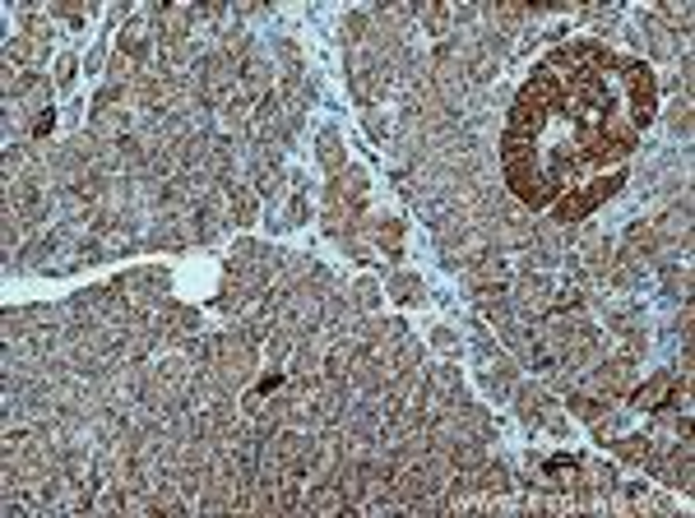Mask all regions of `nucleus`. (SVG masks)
<instances>
[{
    "mask_svg": "<svg viewBox=\"0 0 695 518\" xmlns=\"http://www.w3.org/2000/svg\"><path fill=\"white\" fill-rule=\"evenodd\" d=\"M417 24H422L432 37L445 42V37L454 33V10H450V5H417Z\"/></svg>",
    "mask_w": 695,
    "mask_h": 518,
    "instance_id": "19",
    "label": "nucleus"
},
{
    "mask_svg": "<svg viewBox=\"0 0 695 518\" xmlns=\"http://www.w3.org/2000/svg\"><path fill=\"white\" fill-rule=\"evenodd\" d=\"M385 296H394V301H403V306L422 301V278L417 273H390L385 278Z\"/></svg>",
    "mask_w": 695,
    "mask_h": 518,
    "instance_id": "22",
    "label": "nucleus"
},
{
    "mask_svg": "<svg viewBox=\"0 0 695 518\" xmlns=\"http://www.w3.org/2000/svg\"><path fill=\"white\" fill-rule=\"evenodd\" d=\"M510 311H515V320H542L551 311L547 273H515L510 278Z\"/></svg>",
    "mask_w": 695,
    "mask_h": 518,
    "instance_id": "9",
    "label": "nucleus"
},
{
    "mask_svg": "<svg viewBox=\"0 0 695 518\" xmlns=\"http://www.w3.org/2000/svg\"><path fill=\"white\" fill-rule=\"evenodd\" d=\"M367 37H371V15L353 10L343 19V47H367Z\"/></svg>",
    "mask_w": 695,
    "mask_h": 518,
    "instance_id": "26",
    "label": "nucleus"
},
{
    "mask_svg": "<svg viewBox=\"0 0 695 518\" xmlns=\"http://www.w3.org/2000/svg\"><path fill=\"white\" fill-rule=\"evenodd\" d=\"M621 185H626V172H621V167L607 172V176H598V181H589V185H571V195H556L551 222H561V227H580V222H584L598 204H607Z\"/></svg>",
    "mask_w": 695,
    "mask_h": 518,
    "instance_id": "2",
    "label": "nucleus"
},
{
    "mask_svg": "<svg viewBox=\"0 0 695 518\" xmlns=\"http://www.w3.org/2000/svg\"><path fill=\"white\" fill-rule=\"evenodd\" d=\"M315 158H320V167H325L329 176H338V172L348 167L343 143H338V130H320V139H315Z\"/></svg>",
    "mask_w": 695,
    "mask_h": 518,
    "instance_id": "18",
    "label": "nucleus"
},
{
    "mask_svg": "<svg viewBox=\"0 0 695 518\" xmlns=\"http://www.w3.org/2000/svg\"><path fill=\"white\" fill-rule=\"evenodd\" d=\"M75 65H80V60L70 56V51H65V56H56V84H60V89L75 84Z\"/></svg>",
    "mask_w": 695,
    "mask_h": 518,
    "instance_id": "29",
    "label": "nucleus"
},
{
    "mask_svg": "<svg viewBox=\"0 0 695 518\" xmlns=\"http://www.w3.org/2000/svg\"><path fill=\"white\" fill-rule=\"evenodd\" d=\"M380 282L376 278H358L353 287H348V296H353V306H358V315H371L376 311V301H380Z\"/></svg>",
    "mask_w": 695,
    "mask_h": 518,
    "instance_id": "25",
    "label": "nucleus"
},
{
    "mask_svg": "<svg viewBox=\"0 0 695 518\" xmlns=\"http://www.w3.org/2000/svg\"><path fill=\"white\" fill-rule=\"evenodd\" d=\"M385 385H390L385 361H376V356L358 352L353 370H348V389H353V394H367V398H380V394H385Z\"/></svg>",
    "mask_w": 695,
    "mask_h": 518,
    "instance_id": "11",
    "label": "nucleus"
},
{
    "mask_svg": "<svg viewBox=\"0 0 695 518\" xmlns=\"http://www.w3.org/2000/svg\"><path fill=\"white\" fill-rule=\"evenodd\" d=\"M232 185V222H237V227H251V222L260 217V195L237 176V181H228Z\"/></svg>",
    "mask_w": 695,
    "mask_h": 518,
    "instance_id": "15",
    "label": "nucleus"
},
{
    "mask_svg": "<svg viewBox=\"0 0 695 518\" xmlns=\"http://www.w3.org/2000/svg\"><path fill=\"white\" fill-rule=\"evenodd\" d=\"M154 333H158V352H176L190 338H199V311L181 301H163L154 311Z\"/></svg>",
    "mask_w": 695,
    "mask_h": 518,
    "instance_id": "5",
    "label": "nucleus"
},
{
    "mask_svg": "<svg viewBox=\"0 0 695 518\" xmlns=\"http://www.w3.org/2000/svg\"><path fill=\"white\" fill-rule=\"evenodd\" d=\"M482 385L492 389L497 398H501V394H510V389H515V361H506V356L486 361V370H482Z\"/></svg>",
    "mask_w": 695,
    "mask_h": 518,
    "instance_id": "21",
    "label": "nucleus"
},
{
    "mask_svg": "<svg viewBox=\"0 0 695 518\" xmlns=\"http://www.w3.org/2000/svg\"><path fill=\"white\" fill-rule=\"evenodd\" d=\"M302 222H306V181H302V176H293L288 208H283V217H278L273 227H302Z\"/></svg>",
    "mask_w": 695,
    "mask_h": 518,
    "instance_id": "23",
    "label": "nucleus"
},
{
    "mask_svg": "<svg viewBox=\"0 0 695 518\" xmlns=\"http://www.w3.org/2000/svg\"><path fill=\"white\" fill-rule=\"evenodd\" d=\"M668 130H672L677 139L690 134V98H686V93H677V102L668 107Z\"/></svg>",
    "mask_w": 695,
    "mask_h": 518,
    "instance_id": "27",
    "label": "nucleus"
},
{
    "mask_svg": "<svg viewBox=\"0 0 695 518\" xmlns=\"http://www.w3.org/2000/svg\"><path fill=\"white\" fill-rule=\"evenodd\" d=\"M636 365H640V356H631V352H607L598 365H589L584 375H580V389H589V394H598V398H621V394H631V385H636Z\"/></svg>",
    "mask_w": 695,
    "mask_h": 518,
    "instance_id": "3",
    "label": "nucleus"
},
{
    "mask_svg": "<svg viewBox=\"0 0 695 518\" xmlns=\"http://www.w3.org/2000/svg\"><path fill=\"white\" fill-rule=\"evenodd\" d=\"M621 79L631 89V125H649L654 111H658V79L645 60H621Z\"/></svg>",
    "mask_w": 695,
    "mask_h": 518,
    "instance_id": "6",
    "label": "nucleus"
},
{
    "mask_svg": "<svg viewBox=\"0 0 695 518\" xmlns=\"http://www.w3.org/2000/svg\"><path fill=\"white\" fill-rule=\"evenodd\" d=\"M432 347H436V352H454V329H436V333H432Z\"/></svg>",
    "mask_w": 695,
    "mask_h": 518,
    "instance_id": "31",
    "label": "nucleus"
},
{
    "mask_svg": "<svg viewBox=\"0 0 695 518\" xmlns=\"http://www.w3.org/2000/svg\"><path fill=\"white\" fill-rule=\"evenodd\" d=\"M302 509H306V513H343V509H348V495H343V486H338L334 477H329V481H306Z\"/></svg>",
    "mask_w": 695,
    "mask_h": 518,
    "instance_id": "13",
    "label": "nucleus"
},
{
    "mask_svg": "<svg viewBox=\"0 0 695 518\" xmlns=\"http://www.w3.org/2000/svg\"><path fill=\"white\" fill-rule=\"evenodd\" d=\"M237 89H241V98H246V102H255V107H260L264 98H273V93H278V69H273L264 56H251V60L241 65V84H237Z\"/></svg>",
    "mask_w": 695,
    "mask_h": 518,
    "instance_id": "10",
    "label": "nucleus"
},
{
    "mask_svg": "<svg viewBox=\"0 0 695 518\" xmlns=\"http://www.w3.org/2000/svg\"><path fill=\"white\" fill-rule=\"evenodd\" d=\"M116 287L130 296L134 311H158L163 301H172V278H167V269H158V264L125 269V273L116 278Z\"/></svg>",
    "mask_w": 695,
    "mask_h": 518,
    "instance_id": "4",
    "label": "nucleus"
},
{
    "mask_svg": "<svg viewBox=\"0 0 695 518\" xmlns=\"http://www.w3.org/2000/svg\"><path fill=\"white\" fill-rule=\"evenodd\" d=\"M672 375H677V370H654L649 385H640V389H636V407H640V412H654V407L663 403V394H668Z\"/></svg>",
    "mask_w": 695,
    "mask_h": 518,
    "instance_id": "20",
    "label": "nucleus"
},
{
    "mask_svg": "<svg viewBox=\"0 0 695 518\" xmlns=\"http://www.w3.org/2000/svg\"><path fill=\"white\" fill-rule=\"evenodd\" d=\"M343 463V439H338V426L329 430H311L306 435V454H302V477L306 481H329Z\"/></svg>",
    "mask_w": 695,
    "mask_h": 518,
    "instance_id": "7",
    "label": "nucleus"
},
{
    "mask_svg": "<svg viewBox=\"0 0 695 518\" xmlns=\"http://www.w3.org/2000/svg\"><path fill=\"white\" fill-rule=\"evenodd\" d=\"M649 449H654V435H616L612 439V454L621 463H631V468H640L649 459Z\"/></svg>",
    "mask_w": 695,
    "mask_h": 518,
    "instance_id": "16",
    "label": "nucleus"
},
{
    "mask_svg": "<svg viewBox=\"0 0 695 518\" xmlns=\"http://www.w3.org/2000/svg\"><path fill=\"white\" fill-rule=\"evenodd\" d=\"M367 134H371V139H385V134H390V121H385L376 107H367Z\"/></svg>",
    "mask_w": 695,
    "mask_h": 518,
    "instance_id": "30",
    "label": "nucleus"
},
{
    "mask_svg": "<svg viewBox=\"0 0 695 518\" xmlns=\"http://www.w3.org/2000/svg\"><path fill=\"white\" fill-rule=\"evenodd\" d=\"M47 15L51 19H70V24H84V5H70V0H51Z\"/></svg>",
    "mask_w": 695,
    "mask_h": 518,
    "instance_id": "28",
    "label": "nucleus"
},
{
    "mask_svg": "<svg viewBox=\"0 0 695 518\" xmlns=\"http://www.w3.org/2000/svg\"><path fill=\"white\" fill-rule=\"evenodd\" d=\"M219 375V385L237 398V394H246L251 385H255V370H260V347L246 338V333H237V329H228V333H219V361L208 365Z\"/></svg>",
    "mask_w": 695,
    "mask_h": 518,
    "instance_id": "1",
    "label": "nucleus"
},
{
    "mask_svg": "<svg viewBox=\"0 0 695 518\" xmlns=\"http://www.w3.org/2000/svg\"><path fill=\"white\" fill-rule=\"evenodd\" d=\"M510 394H515V412H519L524 426H542V430H551V435L566 430L561 407H556V398H551L542 385H515Z\"/></svg>",
    "mask_w": 695,
    "mask_h": 518,
    "instance_id": "8",
    "label": "nucleus"
},
{
    "mask_svg": "<svg viewBox=\"0 0 695 518\" xmlns=\"http://www.w3.org/2000/svg\"><path fill=\"white\" fill-rule=\"evenodd\" d=\"M640 33H645L640 42L649 47V56H654V60H672V56H681V51H686V47H681V33H672L658 15H640Z\"/></svg>",
    "mask_w": 695,
    "mask_h": 518,
    "instance_id": "12",
    "label": "nucleus"
},
{
    "mask_svg": "<svg viewBox=\"0 0 695 518\" xmlns=\"http://www.w3.org/2000/svg\"><path fill=\"white\" fill-rule=\"evenodd\" d=\"M293 347H297V338H288V333H269L264 343H260V361L269 365V370H283L288 361H293Z\"/></svg>",
    "mask_w": 695,
    "mask_h": 518,
    "instance_id": "17",
    "label": "nucleus"
},
{
    "mask_svg": "<svg viewBox=\"0 0 695 518\" xmlns=\"http://www.w3.org/2000/svg\"><path fill=\"white\" fill-rule=\"evenodd\" d=\"M566 412H571V417H580V421H589V426H598V421H603V417H607V412H612V403H607V398H598V394H589V389H580V385H575V389H571V394H566Z\"/></svg>",
    "mask_w": 695,
    "mask_h": 518,
    "instance_id": "14",
    "label": "nucleus"
},
{
    "mask_svg": "<svg viewBox=\"0 0 695 518\" xmlns=\"http://www.w3.org/2000/svg\"><path fill=\"white\" fill-rule=\"evenodd\" d=\"M134 79H139V60H130V56H121V51H116V56L107 60V84L125 93Z\"/></svg>",
    "mask_w": 695,
    "mask_h": 518,
    "instance_id": "24",
    "label": "nucleus"
}]
</instances>
